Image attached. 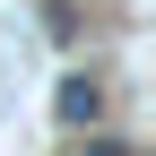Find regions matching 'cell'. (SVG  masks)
Returning a JSON list of instances; mask_svg holds the SVG:
<instances>
[{"mask_svg": "<svg viewBox=\"0 0 156 156\" xmlns=\"http://www.w3.org/2000/svg\"><path fill=\"white\" fill-rule=\"evenodd\" d=\"M61 122L69 130H95V122H104V87H95V78H69V87H61Z\"/></svg>", "mask_w": 156, "mask_h": 156, "instance_id": "1", "label": "cell"}, {"mask_svg": "<svg viewBox=\"0 0 156 156\" xmlns=\"http://www.w3.org/2000/svg\"><path fill=\"white\" fill-rule=\"evenodd\" d=\"M87 156H130V147H122V139H95V147H87Z\"/></svg>", "mask_w": 156, "mask_h": 156, "instance_id": "2", "label": "cell"}]
</instances>
